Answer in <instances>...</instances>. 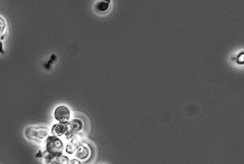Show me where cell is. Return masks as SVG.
Returning a JSON list of instances; mask_svg holds the SVG:
<instances>
[{
    "label": "cell",
    "instance_id": "4",
    "mask_svg": "<svg viewBox=\"0 0 244 164\" xmlns=\"http://www.w3.org/2000/svg\"><path fill=\"white\" fill-rule=\"evenodd\" d=\"M89 155V151L86 147L82 146L77 152L76 156L78 158L81 159H84L86 158Z\"/></svg>",
    "mask_w": 244,
    "mask_h": 164
},
{
    "label": "cell",
    "instance_id": "1",
    "mask_svg": "<svg viewBox=\"0 0 244 164\" xmlns=\"http://www.w3.org/2000/svg\"><path fill=\"white\" fill-rule=\"evenodd\" d=\"M46 147L48 152L55 157L62 155L64 151L62 141L56 136H50L47 138Z\"/></svg>",
    "mask_w": 244,
    "mask_h": 164
},
{
    "label": "cell",
    "instance_id": "6",
    "mask_svg": "<svg viewBox=\"0 0 244 164\" xmlns=\"http://www.w3.org/2000/svg\"><path fill=\"white\" fill-rule=\"evenodd\" d=\"M78 121V122L77 123V124L79 125H77V128H78V129H80V128H81V126H82V124H80V123H81V121L80 122V121ZM72 126H71V127H73V128H74V129H73L75 130H77V128H76V125H76V120H75V121H74V122H73V124H72Z\"/></svg>",
    "mask_w": 244,
    "mask_h": 164
},
{
    "label": "cell",
    "instance_id": "2",
    "mask_svg": "<svg viewBox=\"0 0 244 164\" xmlns=\"http://www.w3.org/2000/svg\"><path fill=\"white\" fill-rule=\"evenodd\" d=\"M54 117L56 120L59 122L62 123H66L70 119V110L66 106H60L55 109Z\"/></svg>",
    "mask_w": 244,
    "mask_h": 164
},
{
    "label": "cell",
    "instance_id": "5",
    "mask_svg": "<svg viewBox=\"0 0 244 164\" xmlns=\"http://www.w3.org/2000/svg\"><path fill=\"white\" fill-rule=\"evenodd\" d=\"M109 2H100L97 6V8L99 11H101V12L106 11L108 8Z\"/></svg>",
    "mask_w": 244,
    "mask_h": 164
},
{
    "label": "cell",
    "instance_id": "9",
    "mask_svg": "<svg viewBox=\"0 0 244 164\" xmlns=\"http://www.w3.org/2000/svg\"><path fill=\"white\" fill-rule=\"evenodd\" d=\"M53 164H62L61 163H60L59 162H57V161H55V162H54V163H53Z\"/></svg>",
    "mask_w": 244,
    "mask_h": 164
},
{
    "label": "cell",
    "instance_id": "7",
    "mask_svg": "<svg viewBox=\"0 0 244 164\" xmlns=\"http://www.w3.org/2000/svg\"><path fill=\"white\" fill-rule=\"evenodd\" d=\"M238 61L240 63H244V52L240 54L239 56L238 57Z\"/></svg>",
    "mask_w": 244,
    "mask_h": 164
},
{
    "label": "cell",
    "instance_id": "3",
    "mask_svg": "<svg viewBox=\"0 0 244 164\" xmlns=\"http://www.w3.org/2000/svg\"><path fill=\"white\" fill-rule=\"evenodd\" d=\"M68 129V126L65 123H60L53 126L52 133L54 136H61Z\"/></svg>",
    "mask_w": 244,
    "mask_h": 164
},
{
    "label": "cell",
    "instance_id": "8",
    "mask_svg": "<svg viewBox=\"0 0 244 164\" xmlns=\"http://www.w3.org/2000/svg\"><path fill=\"white\" fill-rule=\"evenodd\" d=\"M71 164H81V162H80L78 160L74 159L71 160Z\"/></svg>",
    "mask_w": 244,
    "mask_h": 164
}]
</instances>
